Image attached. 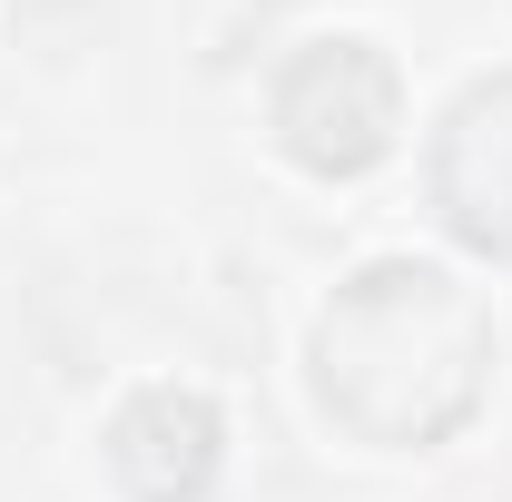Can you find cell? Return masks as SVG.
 <instances>
[{"instance_id":"6da1fadb","label":"cell","mask_w":512,"mask_h":502,"mask_svg":"<svg viewBox=\"0 0 512 502\" xmlns=\"http://www.w3.org/2000/svg\"><path fill=\"white\" fill-rule=\"evenodd\" d=\"M493 384V306L434 256L355 266L316 315V404L375 453H424L473 424Z\"/></svg>"},{"instance_id":"7a4b0ae2","label":"cell","mask_w":512,"mask_h":502,"mask_svg":"<svg viewBox=\"0 0 512 502\" xmlns=\"http://www.w3.org/2000/svg\"><path fill=\"white\" fill-rule=\"evenodd\" d=\"M266 138L306 178H365V168L394 158V138H404V79L355 30L306 40V50H286L276 79H266Z\"/></svg>"},{"instance_id":"3957f363","label":"cell","mask_w":512,"mask_h":502,"mask_svg":"<svg viewBox=\"0 0 512 502\" xmlns=\"http://www.w3.org/2000/svg\"><path fill=\"white\" fill-rule=\"evenodd\" d=\"M424 188H434V217L453 247L512 276V69L473 79L444 109L434 148H424Z\"/></svg>"},{"instance_id":"277c9868","label":"cell","mask_w":512,"mask_h":502,"mask_svg":"<svg viewBox=\"0 0 512 502\" xmlns=\"http://www.w3.org/2000/svg\"><path fill=\"white\" fill-rule=\"evenodd\" d=\"M99 453H109V483L128 502H197L227 463V424L197 384H138L109 414Z\"/></svg>"}]
</instances>
